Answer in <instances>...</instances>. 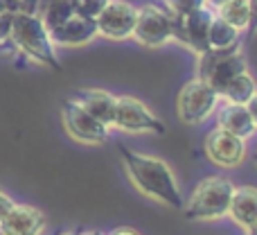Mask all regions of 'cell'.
Here are the masks:
<instances>
[{"label":"cell","instance_id":"1","mask_svg":"<svg viewBox=\"0 0 257 235\" xmlns=\"http://www.w3.org/2000/svg\"><path fill=\"white\" fill-rule=\"evenodd\" d=\"M120 154L128 181L140 195L149 197L167 208H183V192L176 181V174L163 159L140 154L124 145H120Z\"/></svg>","mask_w":257,"mask_h":235},{"label":"cell","instance_id":"2","mask_svg":"<svg viewBox=\"0 0 257 235\" xmlns=\"http://www.w3.org/2000/svg\"><path fill=\"white\" fill-rule=\"evenodd\" d=\"M9 41L16 45L18 52L30 57L32 61L59 70V57L57 48L50 39V30L36 14H16L12 23Z\"/></svg>","mask_w":257,"mask_h":235},{"label":"cell","instance_id":"3","mask_svg":"<svg viewBox=\"0 0 257 235\" xmlns=\"http://www.w3.org/2000/svg\"><path fill=\"white\" fill-rule=\"evenodd\" d=\"M232 186L226 177H208L192 190L190 199L183 201L185 217L192 222H217L228 217L232 199Z\"/></svg>","mask_w":257,"mask_h":235},{"label":"cell","instance_id":"4","mask_svg":"<svg viewBox=\"0 0 257 235\" xmlns=\"http://www.w3.org/2000/svg\"><path fill=\"white\" fill-rule=\"evenodd\" d=\"M246 70L248 68H246V57L241 52V45L228 50H205L203 54H199V77L217 91L219 98H221L223 89Z\"/></svg>","mask_w":257,"mask_h":235},{"label":"cell","instance_id":"5","mask_svg":"<svg viewBox=\"0 0 257 235\" xmlns=\"http://www.w3.org/2000/svg\"><path fill=\"white\" fill-rule=\"evenodd\" d=\"M219 104V93L201 77L185 82L176 98L178 120L185 124H201L212 116Z\"/></svg>","mask_w":257,"mask_h":235},{"label":"cell","instance_id":"6","mask_svg":"<svg viewBox=\"0 0 257 235\" xmlns=\"http://www.w3.org/2000/svg\"><path fill=\"white\" fill-rule=\"evenodd\" d=\"M131 36L142 48H163L174 39V16L158 5H142L138 7L136 27Z\"/></svg>","mask_w":257,"mask_h":235},{"label":"cell","instance_id":"7","mask_svg":"<svg viewBox=\"0 0 257 235\" xmlns=\"http://www.w3.org/2000/svg\"><path fill=\"white\" fill-rule=\"evenodd\" d=\"M111 127L126 133H165V122L138 98L122 95L115 102V116Z\"/></svg>","mask_w":257,"mask_h":235},{"label":"cell","instance_id":"8","mask_svg":"<svg viewBox=\"0 0 257 235\" xmlns=\"http://www.w3.org/2000/svg\"><path fill=\"white\" fill-rule=\"evenodd\" d=\"M61 122L68 136L84 145H97L108 138V127L95 120L77 100H66L61 107Z\"/></svg>","mask_w":257,"mask_h":235},{"label":"cell","instance_id":"9","mask_svg":"<svg viewBox=\"0 0 257 235\" xmlns=\"http://www.w3.org/2000/svg\"><path fill=\"white\" fill-rule=\"evenodd\" d=\"M214 18V9L199 7L190 14L183 16H174V39L178 43H183L187 50H192L194 54H203L208 48V32L210 23Z\"/></svg>","mask_w":257,"mask_h":235},{"label":"cell","instance_id":"10","mask_svg":"<svg viewBox=\"0 0 257 235\" xmlns=\"http://www.w3.org/2000/svg\"><path fill=\"white\" fill-rule=\"evenodd\" d=\"M138 7L126 0H111L97 16V34L111 41H122L133 34Z\"/></svg>","mask_w":257,"mask_h":235},{"label":"cell","instance_id":"11","mask_svg":"<svg viewBox=\"0 0 257 235\" xmlns=\"http://www.w3.org/2000/svg\"><path fill=\"white\" fill-rule=\"evenodd\" d=\"M205 156L219 168H237L246 159V140L217 127L205 136Z\"/></svg>","mask_w":257,"mask_h":235},{"label":"cell","instance_id":"12","mask_svg":"<svg viewBox=\"0 0 257 235\" xmlns=\"http://www.w3.org/2000/svg\"><path fill=\"white\" fill-rule=\"evenodd\" d=\"M48 217L41 208L30 204H14L0 219V235H43Z\"/></svg>","mask_w":257,"mask_h":235},{"label":"cell","instance_id":"13","mask_svg":"<svg viewBox=\"0 0 257 235\" xmlns=\"http://www.w3.org/2000/svg\"><path fill=\"white\" fill-rule=\"evenodd\" d=\"M95 36H97V21L86 18L81 14H75L50 30L54 48H81V45H88Z\"/></svg>","mask_w":257,"mask_h":235},{"label":"cell","instance_id":"14","mask_svg":"<svg viewBox=\"0 0 257 235\" xmlns=\"http://www.w3.org/2000/svg\"><path fill=\"white\" fill-rule=\"evenodd\" d=\"M75 100L95 120H99V122L106 124V127L113 124L115 102H117V98L113 93H108V91H104V89H81L75 93Z\"/></svg>","mask_w":257,"mask_h":235},{"label":"cell","instance_id":"15","mask_svg":"<svg viewBox=\"0 0 257 235\" xmlns=\"http://www.w3.org/2000/svg\"><path fill=\"white\" fill-rule=\"evenodd\" d=\"M228 217H230L241 231H248L257 222V188L255 186H239L232 190Z\"/></svg>","mask_w":257,"mask_h":235},{"label":"cell","instance_id":"16","mask_svg":"<svg viewBox=\"0 0 257 235\" xmlns=\"http://www.w3.org/2000/svg\"><path fill=\"white\" fill-rule=\"evenodd\" d=\"M217 127L226 129L228 133L241 138V140H248V138L257 131V127H255L253 118H250L248 109H246V104H230V102H228L226 107L219 109Z\"/></svg>","mask_w":257,"mask_h":235},{"label":"cell","instance_id":"17","mask_svg":"<svg viewBox=\"0 0 257 235\" xmlns=\"http://www.w3.org/2000/svg\"><path fill=\"white\" fill-rule=\"evenodd\" d=\"M75 14H77L75 0H39V5H36V16L45 23L48 30L68 21Z\"/></svg>","mask_w":257,"mask_h":235},{"label":"cell","instance_id":"18","mask_svg":"<svg viewBox=\"0 0 257 235\" xmlns=\"http://www.w3.org/2000/svg\"><path fill=\"white\" fill-rule=\"evenodd\" d=\"M239 34L241 32L237 27H232L230 23H226L223 18H219L214 14L212 23H210V32H208V48L210 50H228L239 45Z\"/></svg>","mask_w":257,"mask_h":235},{"label":"cell","instance_id":"19","mask_svg":"<svg viewBox=\"0 0 257 235\" xmlns=\"http://www.w3.org/2000/svg\"><path fill=\"white\" fill-rule=\"evenodd\" d=\"M255 93H257V82L253 80V75L246 70V72H241V75H237L235 80L223 89L221 98L230 104H246Z\"/></svg>","mask_w":257,"mask_h":235},{"label":"cell","instance_id":"20","mask_svg":"<svg viewBox=\"0 0 257 235\" xmlns=\"http://www.w3.org/2000/svg\"><path fill=\"white\" fill-rule=\"evenodd\" d=\"M219 18H223L226 23H230L232 27H237L239 32L248 30L250 25V12H248V3L246 0H228L221 7L214 9Z\"/></svg>","mask_w":257,"mask_h":235},{"label":"cell","instance_id":"21","mask_svg":"<svg viewBox=\"0 0 257 235\" xmlns=\"http://www.w3.org/2000/svg\"><path fill=\"white\" fill-rule=\"evenodd\" d=\"M39 0H0V14H36Z\"/></svg>","mask_w":257,"mask_h":235},{"label":"cell","instance_id":"22","mask_svg":"<svg viewBox=\"0 0 257 235\" xmlns=\"http://www.w3.org/2000/svg\"><path fill=\"white\" fill-rule=\"evenodd\" d=\"M199 7H205V0H165V9L172 16H183Z\"/></svg>","mask_w":257,"mask_h":235},{"label":"cell","instance_id":"23","mask_svg":"<svg viewBox=\"0 0 257 235\" xmlns=\"http://www.w3.org/2000/svg\"><path fill=\"white\" fill-rule=\"evenodd\" d=\"M111 3V0H75L77 5V14H81V16L86 18H95L97 21V16L104 12V7Z\"/></svg>","mask_w":257,"mask_h":235},{"label":"cell","instance_id":"24","mask_svg":"<svg viewBox=\"0 0 257 235\" xmlns=\"http://www.w3.org/2000/svg\"><path fill=\"white\" fill-rule=\"evenodd\" d=\"M12 23H14L12 14H0V43L9 41V34H12Z\"/></svg>","mask_w":257,"mask_h":235},{"label":"cell","instance_id":"25","mask_svg":"<svg viewBox=\"0 0 257 235\" xmlns=\"http://www.w3.org/2000/svg\"><path fill=\"white\" fill-rule=\"evenodd\" d=\"M246 3H248V12H250L248 32L250 34H257V0H246Z\"/></svg>","mask_w":257,"mask_h":235},{"label":"cell","instance_id":"26","mask_svg":"<svg viewBox=\"0 0 257 235\" xmlns=\"http://www.w3.org/2000/svg\"><path fill=\"white\" fill-rule=\"evenodd\" d=\"M12 206H14V199L3 190V188H0V219H3L5 215H7V210L12 208Z\"/></svg>","mask_w":257,"mask_h":235},{"label":"cell","instance_id":"27","mask_svg":"<svg viewBox=\"0 0 257 235\" xmlns=\"http://www.w3.org/2000/svg\"><path fill=\"white\" fill-rule=\"evenodd\" d=\"M246 109H248L250 118H253V122H255V127H257V93L248 100V102H246Z\"/></svg>","mask_w":257,"mask_h":235},{"label":"cell","instance_id":"28","mask_svg":"<svg viewBox=\"0 0 257 235\" xmlns=\"http://www.w3.org/2000/svg\"><path fill=\"white\" fill-rule=\"evenodd\" d=\"M106 235H140L136 231V228H131V226H117V228H113L111 233H106Z\"/></svg>","mask_w":257,"mask_h":235},{"label":"cell","instance_id":"29","mask_svg":"<svg viewBox=\"0 0 257 235\" xmlns=\"http://www.w3.org/2000/svg\"><path fill=\"white\" fill-rule=\"evenodd\" d=\"M223 3H228V0H205V5H208L210 9H217V7H221Z\"/></svg>","mask_w":257,"mask_h":235},{"label":"cell","instance_id":"30","mask_svg":"<svg viewBox=\"0 0 257 235\" xmlns=\"http://www.w3.org/2000/svg\"><path fill=\"white\" fill-rule=\"evenodd\" d=\"M77 235H106V233H102V231H97V228H88V231H79Z\"/></svg>","mask_w":257,"mask_h":235},{"label":"cell","instance_id":"31","mask_svg":"<svg viewBox=\"0 0 257 235\" xmlns=\"http://www.w3.org/2000/svg\"><path fill=\"white\" fill-rule=\"evenodd\" d=\"M246 235H257V222L253 224V226L248 228V231H246Z\"/></svg>","mask_w":257,"mask_h":235},{"label":"cell","instance_id":"32","mask_svg":"<svg viewBox=\"0 0 257 235\" xmlns=\"http://www.w3.org/2000/svg\"><path fill=\"white\" fill-rule=\"evenodd\" d=\"M59 235H77V231H63V233H59Z\"/></svg>","mask_w":257,"mask_h":235},{"label":"cell","instance_id":"33","mask_svg":"<svg viewBox=\"0 0 257 235\" xmlns=\"http://www.w3.org/2000/svg\"><path fill=\"white\" fill-rule=\"evenodd\" d=\"M255 161H257V154H255Z\"/></svg>","mask_w":257,"mask_h":235}]
</instances>
